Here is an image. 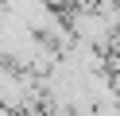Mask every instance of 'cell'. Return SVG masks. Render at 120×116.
<instances>
[{
    "label": "cell",
    "instance_id": "1",
    "mask_svg": "<svg viewBox=\"0 0 120 116\" xmlns=\"http://www.w3.org/2000/svg\"><path fill=\"white\" fill-rule=\"evenodd\" d=\"M0 116H16V108H8V105H0Z\"/></svg>",
    "mask_w": 120,
    "mask_h": 116
},
{
    "label": "cell",
    "instance_id": "2",
    "mask_svg": "<svg viewBox=\"0 0 120 116\" xmlns=\"http://www.w3.org/2000/svg\"><path fill=\"white\" fill-rule=\"evenodd\" d=\"M50 4H54V8H70L74 0H50Z\"/></svg>",
    "mask_w": 120,
    "mask_h": 116
}]
</instances>
